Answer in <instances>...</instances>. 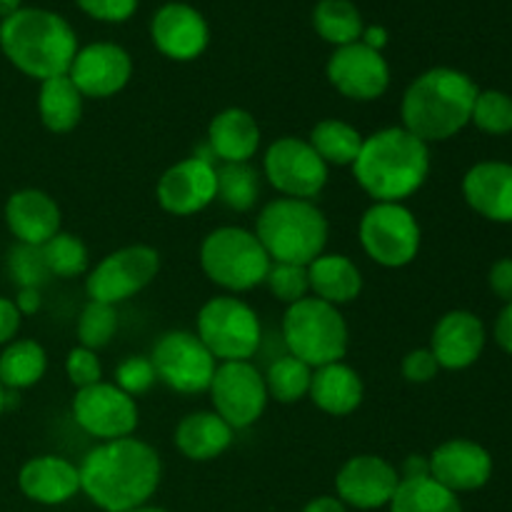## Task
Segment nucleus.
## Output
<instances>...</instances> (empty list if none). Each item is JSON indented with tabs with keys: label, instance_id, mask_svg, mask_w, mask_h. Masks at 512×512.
<instances>
[{
	"label": "nucleus",
	"instance_id": "nucleus-44",
	"mask_svg": "<svg viewBox=\"0 0 512 512\" xmlns=\"http://www.w3.org/2000/svg\"><path fill=\"white\" fill-rule=\"evenodd\" d=\"M440 373V365L435 360V355L430 353V348H418L410 350L408 355L403 358V378L408 383L423 385L435 380V375Z\"/></svg>",
	"mask_w": 512,
	"mask_h": 512
},
{
	"label": "nucleus",
	"instance_id": "nucleus-38",
	"mask_svg": "<svg viewBox=\"0 0 512 512\" xmlns=\"http://www.w3.org/2000/svg\"><path fill=\"white\" fill-rule=\"evenodd\" d=\"M470 123L488 135L512 133V98L503 90H480Z\"/></svg>",
	"mask_w": 512,
	"mask_h": 512
},
{
	"label": "nucleus",
	"instance_id": "nucleus-17",
	"mask_svg": "<svg viewBox=\"0 0 512 512\" xmlns=\"http://www.w3.org/2000/svg\"><path fill=\"white\" fill-rule=\"evenodd\" d=\"M133 75V60L128 50L118 43H90L78 48L68 78L83 98L105 100L130 83Z\"/></svg>",
	"mask_w": 512,
	"mask_h": 512
},
{
	"label": "nucleus",
	"instance_id": "nucleus-31",
	"mask_svg": "<svg viewBox=\"0 0 512 512\" xmlns=\"http://www.w3.org/2000/svg\"><path fill=\"white\" fill-rule=\"evenodd\" d=\"M363 140L365 138L355 125L338 118H325L310 130L308 143L313 145V150L323 158L328 168L330 165H338V168L350 165L353 168L355 158H358L360 148H363Z\"/></svg>",
	"mask_w": 512,
	"mask_h": 512
},
{
	"label": "nucleus",
	"instance_id": "nucleus-46",
	"mask_svg": "<svg viewBox=\"0 0 512 512\" xmlns=\"http://www.w3.org/2000/svg\"><path fill=\"white\" fill-rule=\"evenodd\" d=\"M20 323H23V315L15 308L13 300L0 295V345L13 343L20 330Z\"/></svg>",
	"mask_w": 512,
	"mask_h": 512
},
{
	"label": "nucleus",
	"instance_id": "nucleus-21",
	"mask_svg": "<svg viewBox=\"0 0 512 512\" xmlns=\"http://www.w3.org/2000/svg\"><path fill=\"white\" fill-rule=\"evenodd\" d=\"M485 325L470 310H450L435 323L430 353L440 370H465L480 360L485 350Z\"/></svg>",
	"mask_w": 512,
	"mask_h": 512
},
{
	"label": "nucleus",
	"instance_id": "nucleus-26",
	"mask_svg": "<svg viewBox=\"0 0 512 512\" xmlns=\"http://www.w3.org/2000/svg\"><path fill=\"white\" fill-rule=\"evenodd\" d=\"M310 400L315 408L333 418H345L355 413L365 398V385L358 370L350 368L348 363H330L323 368L313 370V383H310Z\"/></svg>",
	"mask_w": 512,
	"mask_h": 512
},
{
	"label": "nucleus",
	"instance_id": "nucleus-34",
	"mask_svg": "<svg viewBox=\"0 0 512 512\" xmlns=\"http://www.w3.org/2000/svg\"><path fill=\"white\" fill-rule=\"evenodd\" d=\"M265 378V388H268V398L278 400L283 405L300 403L310 395V383H313V368L303 363L295 355H283L275 360L268 368Z\"/></svg>",
	"mask_w": 512,
	"mask_h": 512
},
{
	"label": "nucleus",
	"instance_id": "nucleus-45",
	"mask_svg": "<svg viewBox=\"0 0 512 512\" xmlns=\"http://www.w3.org/2000/svg\"><path fill=\"white\" fill-rule=\"evenodd\" d=\"M488 283L490 290H493L503 303H512V258H500L498 263H493Z\"/></svg>",
	"mask_w": 512,
	"mask_h": 512
},
{
	"label": "nucleus",
	"instance_id": "nucleus-1",
	"mask_svg": "<svg viewBox=\"0 0 512 512\" xmlns=\"http://www.w3.org/2000/svg\"><path fill=\"white\" fill-rule=\"evenodd\" d=\"M80 493L105 512H128L148 505L163 478L153 445L138 438L98 443L80 460Z\"/></svg>",
	"mask_w": 512,
	"mask_h": 512
},
{
	"label": "nucleus",
	"instance_id": "nucleus-49",
	"mask_svg": "<svg viewBox=\"0 0 512 512\" xmlns=\"http://www.w3.org/2000/svg\"><path fill=\"white\" fill-rule=\"evenodd\" d=\"M13 303L20 310V315H35L43 308V295H40V288H18Z\"/></svg>",
	"mask_w": 512,
	"mask_h": 512
},
{
	"label": "nucleus",
	"instance_id": "nucleus-11",
	"mask_svg": "<svg viewBox=\"0 0 512 512\" xmlns=\"http://www.w3.org/2000/svg\"><path fill=\"white\" fill-rule=\"evenodd\" d=\"M160 270L158 250L150 245H125L105 255L95 268L88 270L85 293L98 303L118 305L148 288Z\"/></svg>",
	"mask_w": 512,
	"mask_h": 512
},
{
	"label": "nucleus",
	"instance_id": "nucleus-25",
	"mask_svg": "<svg viewBox=\"0 0 512 512\" xmlns=\"http://www.w3.org/2000/svg\"><path fill=\"white\" fill-rule=\"evenodd\" d=\"M208 143L220 163H250L260 148V125L243 108H225L210 120Z\"/></svg>",
	"mask_w": 512,
	"mask_h": 512
},
{
	"label": "nucleus",
	"instance_id": "nucleus-39",
	"mask_svg": "<svg viewBox=\"0 0 512 512\" xmlns=\"http://www.w3.org/2000/svg\"><path fill=\"white\" fill-rule=\"evenodd\" d=\"M265 285L270 293L285 305H293L298 300L310 295V280H308V265H293V263H273L268 270Z\"/></svg>",
	"mask_w": 512,
	"mask_h": 512
},
{
	"label": "nucleus",
	"instance_id": "nucleus-9",
	"mask_svg": "<svg viewBox=\"0 0 512 512\" xmlns=\"http://www.w3.org/2000/svg\"><path fill=\"white\" fill-rule=\"evenodd\" d=\"M360 245L383 268H405L420 253L423 233L413 210L403 203H373L360 218Z\"/></svg>",
	"mask_w": 512,
	"mask_h": 512
},
{
	"label": "nucleus",
	"instance_id": "nucleus-33",
	"mask_svg": "<svg viewBox=\"0 0 512 512\" xmlns=\"http://www.w3.org/2000/svg\"><path fill=\"white\" fill-rule=\"evenodd\" d=\"M390 512H463L460 498L433 478L400 480Z\"/></svg>",
	"mask_w": 512,
	"mask_h": 512
},
{
	"label": "nucleus",
	"instance_id": "nucleus-3",
	"mask_svg": "<svg viewBox=\"0 0 512 512\" xmlns=\"http://www.w3.org/2000/svg\"><path fill=\"white\" fill-rule=\"evenodd\" d=\"M478 93L475 80L463 70H425L403 93V128L428 145L455 138L465 125H470Z\"/></svg>",
	"mask_w": 512,
	"mask_h": 512
},
{
	"label": "nucleus",
	"instance_id": "nucleus-2",
	"mask_svg": "<svg viewBox=\"0 0 512 512\" xmlns=\"http://www.w3.org/2000/svg\"><path fill=\"white\" fill-rule=\"evenodd\" d=\"M353 175L373 203H403L430 175V145L400 128L375 130L363 140Z\"/></svg>",
	"mask_w": 512,
	"mask_h": 512
},
{
	"label": "nucleus",
	"instance_id": "nucleus-23",
	"mask_svg": "<svg viewBox=\"0 0 512 512\" xmlns=\"http://www.w3.org/2000/svg\"><path fill=\"white\" fill-rule=\"evenodd\" d=\"M463 198L480 218L490 223H512V163L483 160L463 178Z\"/></svg>",
	"mask_w": 512,
	"mask_h": 512
},
{
	"label": "nucleus",
	"instance_id": "nucleus-19",
	"mask_svg": "<svg viewBox=\"0 0 512 512\" xmlns=\"http://www.w3.org/2000/svg\"><path fill=\"white\" fill-rule=\"evenodd\" d=\"M428 458L430 478L438 480L443 488H448L455 495L485 488L493 478V455L475 440H445Z\"/></svg>",
	"mask_w": 512,
	"mask_h": 512
},
{
	"label": "nucleus",
	"instance_id": "nucleus-30",
	"mask_svg": "<svg viewBox=\"0 0 512 512\" xmlns=\"http://www.w3.org/2000/svg\"><path fill=\"white\" fill-rule=\"evenodd\" d=\"M48 370V353L35 340H13L0 353V385L10 393L33 388Z\"/></svg>",
	"mask_w": 512,
	"mask_h": 512
},
{
	"label": "nucleus",
	"instance_id": "nucleus-43",
	"mask_svg": "<svg viewBox=\"0 0 512 512\" xmlns=\"http://www.w3.org/2000/svg\"><path fill=\"white\" fill-rule=\"evenodd\" d=\"M85 15L103 23H123L138 10V0H75Z\"/></svg>",
	"mask_w": 512,
	"mask_h": 512
},
{
	"label": "nucleus",
	"instance_id": "nucleus-15",
	"mask_svg": "<svg viewBox=\"0 0 512 512\" xmlns=\"http://www.w3.org/2000/svg\"><path fill=\"white\" fill-rule=\"evenodd\" d=\"M330 85L340 95L358 103H370L388 93L390 88V65L383 53L368 48L365 43H350L343 48H335L328 60Z\"/></svg>",
	"mask_w": 512,
	"mask_h": 512
},
{
	"label": "nucleus",
	"instance_id": "nucleus-32",
	"mask_svg": "<svg viewBox=\"0 0 512 512\" xmlns=\"http://www.w3.org/2000/svg\"><path fill=\"white\" fill-rule=\"evenodd\" d=\"M313 28L325 43L343 48V45L358 43L365 23L358 5L350 0H320L313 10Z\"/></svg>",
	"mask_w": 512,
	"mask_h": 512
},
{
	"label": "nucleus",
	"instance_id": "nucleus-48",
	"mask_svg": "<svg viewBox=\"0 0 512 512\" xmlns=\"http://www.w3.org/2000/svg\"><path fill=\"white\" fill-rule=\"evenodd\" d=\"M400 480H418V478H430V458L428 455H408L405 463L398 470Z\"/></svg>",
	"mask_w": 512,
	"mask_h": 512
},
{
	"label": "nucleus",
	"instance_id": "nucleus-37",
	"mask_svg": "<svg viewBox=\"0 0 512 512\" xmlns=\"http://www.w3.org/2000/svg\"><path fill=\"white\" fill-rule=\"evenodd\" d=\"M115 330H118V310H115V305L88 300L78 318V343L98 353L100 348H105L113 340Z\"/></svg>",
	"mask_w": 512,
	"mask_h": 512
},
{
	"label": "nucleus",
	"instance_id": "nucleus-40",
	"mask_svg": "<svg viewBox=\"0 0 512 512\" xmlns=\"http://www.w3.org/2000/svg\"><path fill=\"white\" fill-rule=\"evenodd\" d=\"M155 383H158V375H155L150 355H128V358L115 368V385H118L125 395H130V398L145 395Z\"/></svg>",
	"mask_w": 512,
	"mask_h": 512
},
{
	"label": "nucleus",
	"instance_id": "nucleus-18",
	"mask_svg": "<svg viewBox=\"0 0 512 512\" xmlns=\"http://www.w3.org/2000/svg\"><path fill=\"white\" fill-rule=\"evenodd\" d=\"M398 485V468L380 455H355L335 478L338 498L358 510H378L390 505Z\"/></svg>",
	"mask_w": 512,
	"mask_h": 512
},
{
	"label": "nucleus",
	"instance_id": "nucleus-13",
	"mask_svg": "<svg viewBox=\"0 0 512 512\" xmlns=\"http://www.w3.org/2000/svg\"><path fill=\"white\" fill-rule=\"evenodd\" d=\"M208 393L213 413H218L233 430H245L258 423L270 400L265 378L250 360L218 363Z\"/></svg>",
	"mask_w": 512,
	"mask_h": 512
},
{
	"label": "nucleus",
	"instance_id": "nucleus-29",
	"mask_svg": "<svg viewBox=\"0 0 512 512\" xmlns=\"http://www.w3.org/2000/svg\"><path fill=\"white\" fill-rule=\"evenodd\" d=\"M83 95L68 75H55L40 83L38 115L50 133H70L83 118Z\"/></svg>",
	"mask_w": 512,
	"mask_h": 512
},
{
	"label": "nucleus",
	"instance_id": "nucleus-14",
	"mask_svg": "<svg viewBox=\"0 0 512 512\" xmlns=\"http://www.w3.org/2000/svg\"><path fill=\"white\" fill-rule=\"evenodd\" d=\"M73 418L83 433L98 438L100 443L130 438L138 428V403L115 383L100 380L75 393Z\"/></svg>",
	"mask_w": 512,
	"mask_h": 512
},
{
	"label": "nucleus",
	"instance_id": "nucleus-10",
	"mask_svg": "<svg viewBox=\"0 0 512 512\" xmlns=\"http://www.w3.org/2000/svg\"><path fill=\"white\" fill-rule=\"evenodd\" d=\"M150 360L160 383L183 395L208 393L218 368V360L190 330H168L160 335Z\"/></svg>",
	"mask_w": 512,
	"mask_h": 512
},
{
	"label": "nucleus",
	"instance_id": "nucleus-12",
	"mask_svg": "<svg viewBox=\"0 0 512 512\" xmlns=\"http://www.w3.org/2000/svg\"><path fill=\"white\" fill-rule=\"evenodd\" d=\"M263 173L280 198L313 200L323 193L330 168L308 140L283 135L265 150Z\"/></svg>",
	"mask_w": 512,
	"mask_h": 512
},
{
	"label": "nucleus",
	"instance_id": "nucleus-41",
	"mask_svg": "<svg viewBox=\"0 0 512 512\" xmlns=\"http://www.w3.org/2000/svg\"><path fill=\"white\" fill-rule=\"evenodd\" d=\"M8 270L18 288H40L48 280V268L43 263L40 248H30V245H20L10 250Z\"/></svg>",
	"mask_w": 512,
	"mask_h": 512
},
{
	"label": "nucleus",
	"instance_id": "nucleus-22",
	"mask_svg": "<svg viewBox=\"0 0 512 512\" xmlns=\"http://www.w3.org/2000/svg\"><path fill=\"white\" fill-rule=\"evenodd\" d=\"M58 203L38 188L15 190L5 203V225L20 245L43 248L50 238L60 233Z\"/></svg>",
	"mask_w": 512,
	"mask_h": 512
},
{
	"label": "nucleus",
	"instance_id": "nucleus-4",
	"mask_svg": "<svg viewBox=\"0 0 512 512\" xmlns=\"http://www.w3.org/2000/svg\"><path fill=\"white\" fill-rule=\"evenodd\" d=\"M0 50L10 65L33 80L68 75L78 35L68 20L43 8H20L0 20Z\"/></svg>",
	"mask_w": 512,
	"mask_h": 512
},
{
	"label": "nucleus",
	"instance_id": "nucleus-53",
	"mask_svg": "<svg viewBox=\"0 0 512 512\" xmlns=\"http://www.w3.org/2000/svg\"><path fill=\"white\" fill-rule=\"evenodd\" d=\"M8 398H10V390H5L3 385H0V418H3V413L8 410Z\"/></svg>",
	"mask_w": 512,
	"mask_h": 512
},
{
	"label": "nucleus",
	"instance_id": "nucleus-52",
	"mask_svg": "<svg viewBox=\"0 0 512 512\" xmlns=\"http://www.w3.org/2000/svg\"><path fill=\"white\" fill-rule=\"evenodd\" d=\"M20 8H23V0H0V20L8 18V15H13Z\"/></svg>",
	"mask_w": 512,
	"mask_h": 512
},
{
	"label": "nucleus",
	"instance_id": "nucleus-24",
	"mask_svg": "<svg viewBox=\"0 0 512 512\" xmlns=\"http://www.w3.org/2000/svg\"><path fill=\"white\" fill-rule=\"evenodd\" d=\"M18 488L40 505H63L80 493V470L60 455H38L18 473Z\"/></svg>",
	"mask_w": 512,
	"mask_h": 512
},
{
	"label": "nucleus",
	"instance_id": "nucleus-47",
	"mask_svg": "<svg viewBox=\"0 0 512 512\" xmlns=\"http://www.w3.org/2000/svg\"><path fill=\"white\" fill-rule=\"evenodd\" d=\"M495 343L512 355V303H505L495 320Z\"/></svg>",
	"mask_w": 512,
	"mask_h": 512
},
{
	"label": "nucleus",
	"instance_id": "nucleus-42",
	"mask_svg": "<svg viewBox=\"0 0 512 512\" xmlns=\"http://www.w3.org/2000/svg\"><path fill=\"white\" fill-rule=\"evenodd\" d=\"M65 375H68L70 385L78 390L100 383L103 380V365H100L98 353L83 348V345L73 348L65 358Z\"/></svg>",
	"mask_w": 512,
	"mask_h": 512
},
{
	"label": "nucleus",
	"instance_id": "nucleus-28",
	"mask_svg": "<svg viewBox=\"0 0 512 512\" xmlns=\"http://www.w3.org/2000/svg\"><path fill=\"white\" fill-rule=\"evenodd\" d=\"M308 280H310V295L325 303L348 305L363 293V275L360 268L340 253H323L308 265Z\"/></svg>",
	"mask_w": 512,
	"mask_h": 512
},
{
	"label": "nucleus",
	"instance_id": "nucleus-20",
	"mask_svg": "<svg viewBox=\"0 0 512 512\" xmlns=\"http://www.w3.org/2000/svg\"><path fill=\"white\" fill-rule=\"evenodd\" d=\"M153 45L170 60L188 63L200 58L210 43L208 20L188 3H165L150 20Z\"/></svg>",
	"mask_w": 512,
	"mask_h": 512
},
{
	"label": "nucleus",
	"instance_id": "nucleus-54",
	"mask_svg": "<svg viewBox=\"0 0 512 512\" xmlns=\"http://www.w3.org/2000/svg\"><path fill=\"white\" fill-rule=\"evenodd\" d=\"M128 512H168L163 508H150V505H143V508H135V510H128Z\"/></svg>",
	"mask_w": 512,
	"mask_h": 512
},
{
	"label": "nucleus",
	"instance_id": "nucleus-51",
	"mask_svg": "<svg viewBox=\"0 0 512 512\" xmlns=\"http://www.w3.org/2000/svg\"><path fill=\"white\" fill-rule=\"evenodd\" d=\"M303 512H348V505L340 498H333V495H320V498L310 500Z\"/></svg>",
	"mask_w": 512,
	"mask_h": 512
},
{
	"label": "nucleus",
	"instance_id": "nucleus-6",
	"mask_svg": "<svg viewBox=\"0 0 512 512\" xmlns=\"http://www.w3.org/2000/svg\"><path fill=\"white\" fill-rule=\"evenodd\" d=\"M283 340L290 355L315 370L348 355L350 333L340 308L308 295L285 310Z\"/></svg>",
	"mask_w": 512,
	"mask_h": 512
},
{
	"label": "nucleus",
	"instance_id": "nucleus-7",
	"mask_svg": "<svg viewBox=\"0 0 512 512\" xmlns=\"http://www.w3.org/2000/svg\"><path fill=\"white\" fill-rule=\"evenodd\" d=\"M200 265L210 283L235 295L263 285L273 260L255 233L238 225H223L205 235L200 245Z\"/></svg>",
	"mask_w": 512,
	"mask_h": 512
},
{
	"label": "nucleus",
	"instance_id": "nucleus-27",
	"mask_svg": "<svg viewBox=\"0 0 512 512\" xmlns=\"http://www.w3.org/2000/svg\"><path fill=\"white\" fill-rule=\"evenodd\" d=\"M235 430L213 410L188 413L175 428V448L193 463L220 458L233 445Z\"/></svg>",
	"mask_w": 512,
	"mask_h": 512
},
{
	"label": "nucleus",
	"instance_id": "nucleus-5",
	"mask_svg": "<svg viewBox=\"0 0 512 512\" xmlns=\"http://www.w3.org/2000/svg\"><path fill=\"white\" fill-rule=\"evenodd\" d=\"M330 225L313 200L275 198L255 220V238L273 263L310 265L325 253Z\"/></svg>",
	"mask_w": 512,
	"mask_h": 512
},
{
	"label": "nucleus",
	"instance_id": "nucleus-35",
	"mask_svg": "<svg viewBox=\"0 0 512 512\" xmlns=\"http://www.w3.org/2000/svg\"><path fill=\"white\" fill-rule=\"evenodd\" d=\"M258 170L250 163H223L218 168V200L235 213H245L258 203Z\"/></svg>",
	"mask_w": 512,
	"mask_h": 512
},
{
	"label": "nucleus",
	"instance_id": "nucleus-36",
	"mask_svg": "<svg viewBox=\"0 0 512 512\" xmlns=\"http://www.w3.org/2000/svg\"><path fill=\"white\" fill-rule=\"evenodd\" d=\"M40 255H43V263L48 268V273L55 275V278L70 280L78 278V275H88L90 270L88 245L73 233H63L60 230L55 238H50L40 248Z\"/></svg>",
	"mask_w": 512,
	"mask_h": 512
},
{
	"label": "nucleus",
	"instance_id": "nucleus-16",
	"mask_svg": "<svg viewBox=\"0 0 512 512\" xmlns=\"http://www.w3.org/2000/svg\"><path fill=\"white\" fill-rule=\"evenodd\" d=\"M160 208L178 218L200 213L218 200V168L208 158H185L170 165L155 185Z\"/></svg>",
	"mask_w": 512,
	"mask_h": 512
},
{
	"label": "nucleus",
	"instance_id": "nucleus-50",
	"mask_svg": "<svg viewBox=\"0 0 512 512\" xmlns=\"http://www.w3.org/2000/svg\"><path fill=\"white\" fill-rule=\"evenodd\" d=\"M360 43H365L368 48L383 53V48L388 45V30L383 25H365L363 35H360Z\"/></svg>",
	"mask_w": 512,
	"mask_h": 512
},
{
	"label": "nucleus",
	"instance_id": "nucleus-8",
	"mask_svg": "<svg viewBox=\"0 0 512 512\" xmlns=\"http://www.w3.org/2000/svg\"><path fill=\"white\" fill-rule=\"evenodd\" d=\"M195 335L218 363L250 360L263 340L258 313L235 295H218L200 308Z\"/></svg>",
	"mask_w": 512,
	"mask_h": 512
}]
</instances>
